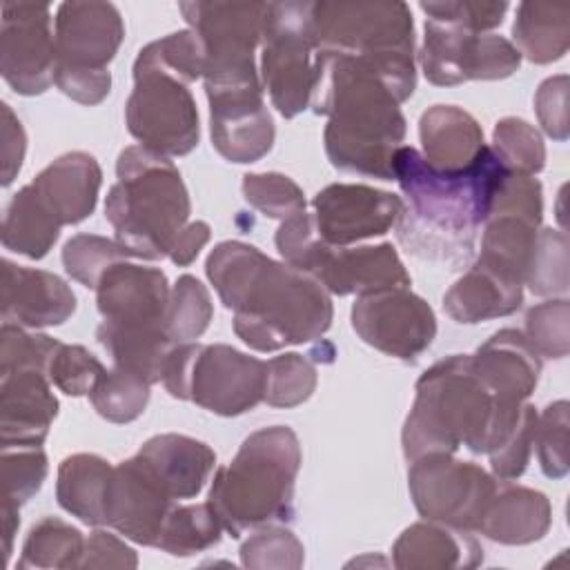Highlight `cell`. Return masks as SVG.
Masks as SVG:
<instances>
[{"label":"cell","instance_id":"1","mask_svg":"<svg viewBox=\"0 0 570 570\" xmlns=\"http://www.w3.org/2000/svg\"><path fill=\"white\" fill-rule=\"evenodd\" d=\"M414 87V56L316 51L309 105L327 116L323 140L330 163L343 171L392 180L394 154L405 138L399 105Z\"/></svg>","mask_w":570,"mask_h":570},{"label":"cell","instance_id":"2","mask_svg":"<svg viewBox=\"0 0 570 570\" xmlns=\"http://www.w3.org/2000/svg\"><path fill=\"white\" fill-rule=\"evenodd\" d=\"M223 305L234 309V332L256 352L323 336L332 325V298L307 272L272 261L240 240L218 243L205 263Z\"/></svg>","mask_w":570,"mask_h":570},{"label":"cell","instance_id":"3","mask_svg":"<svg viewBox=\"0 0 570 570\" xmlns=\"http://www.w3.org/2000/svg\"><path fill=\"white\" fill-rule=\"evenodd\" d=\"M394 180L405 200L396 220L399 243L414 256L461 265L472 258L476 232L485 223L492 198L508 169L485 145L461 171H439L414 149L394 154Z\"/></svg>","mask_w":570,"mask_h":570},{"label":"cell","instance_id":"4","mask_svg":"<svg viewBox=\"0 0 570 570\" xmlns=\"http://www.w3.org/2000/svg\"><path fill=\"white\" fill-rule=\"evenodd\" d=\"M523 403L499 401L476 376L470 354H452L416 383L401 443L407 461L423 454H454L465 445L474 454L492 452L514 428Z\"/></svg>","mask_w":570,"mask_h":570},{"label":"cell","instance_id":"5","mask_svg":"<svg viewBox=\"0 0 570 570\" xmlns=\"http://www.w3.org/2000/svg\"><path fill=\"white\" fill-rule=\"evenodd\" d=\"M118 180L105 203V216L134 258H163L187 225L191 205L178 167L142 145L125 147L116 163Z\"/></svg>","mask_w":570,"mask_h":570},{"label":"cell","instance_id":"6","mask_svg":"<svg viewBox=\"0 0 570 570\" xmlns=\"http://www.w3.org/2000/svg\"><path fill=\"white\" fill-rule=\"evenodd\" d=\"M298 468L301 445L292 428L272 425L249 434L209 488V505L223 530L240 537L249 528L292 519Z\"/></svg>","mask_w":570,"mask_h":570},{"label":"cell","instance_id":"7","mask_svg":"<svg viewBox=\"0 0 570 570\" xmlns=\"http://www.w3.org/2000/svg\"><path fill=\"white\" fill-rule=\"evenodd\" d=\"M267 363L229 345L178 343L163 372L165 390L220 414L238 416L254 410L265 396Z\"/></svg>","mask_w":570,"mask_h":570},{"label":"cell","instance_id":"8","mask_svg":"<svg viewBox=\"0 0 570 570\" xmlns=\"http://www.w3.org/2000/svg\"><path fill=\"white\" fill-rule=\"evenodd\" d=\"M314 2H267L263 24V85L281 116L294 118L309 107L314 80Z\"/></svg>","mask_w":570,"mask_h":570},{"label":"cell","instance_id":"9","mask_svg":"<svg viewBox=\"0 0 570 570\" xmlns=\"http://www.w3.org/2000/svg\"><path fill=\"white\" fill-rule=\"evenodd\" d=\"M312 29L316 51L414 56V24L405 2H314Z\"/></svg>","mask_w":570,"mask_h":570},{"label":"cell","instance_id":"10","mask_svg":"<svg viewBox=\"0 0 570 570\" xmlns=\"http://www.w3.org/2000/svg\"><path fill=\"white\" fill-rule=\"evenodd\" d=\"M183 18L205 47V85L258 80L254 49L263 38L267 2H180Z\"/></svg>","mask_w":570,"mask_h":570},{"label":"cell","instance_id":"11","mask_svg":"<svg viewBox=\"0 0 570 570\" xmlns=\"http://www.w3.org/2000/svg\"><path fill=\"white\" fill-rule=\"evenodd\" d=\"M129 134L163 156H185L198 145V109L187 82L134 67V91L125 105Z\"/></svg>","mask_w":570,"mask_h":570},{"label":"cell","instance_id":"12","mask_svg":"<svg viewBox=\"0 0 570 570\" xmlns=\"http://www.w3.org/2000/svg\"><path fill=\"white\" fill-rule=\"evenodd\" d=\"M407 485L421 517L461 530H476L497 492V481L481 465L434 452L412 461Z\"/></svg>","mask_w":570,"mask_h":570},{"label":"cell","instance_id":"13","mask_svg":"<svg viewBox=\"0 0 570 570\" xmlns=\"http://www.w3.org/2000/svg\"><path fill=\"white\" fill-rule=\"evenodd\" d=\"M425 78L439 87L468 80H501L521 65L519 49L503 36L474 33L445 20H425L419 53Z\"/></svg>","mask_w":570,"mask_h":570},{"label":"cell","instance_id":"14","mask_svg":"<svg viewBox=\"0 0 570 570\" xmlns=\"http://www.w3.org/2000/svg\"><path fill=\"white\" fill-rule=\"evenodd\" d=\"M541 214V183L534 176L508 171L485 216L479 261L523 283L537 247Z\"/></svg>","mask_w":570,"mask_h":570},{"label":"cell","instance_id":"15","mask_svg":"<svg viewBox=\"0 0 570 570\" xmlns=\"http://www.w3.org/2000/svg\"><path fill=\"white\" fill-rule=\"evenodd\" d=\"M352 327L367 345L401 361H416L436 336L432 307L407 287L358 296Z\"/></svg>","mask_w":570,"mask_h":570},{"label":"cell","instance_id":"16","mask_svg":"<svg viewBox=\"0 0 570 570\" xmlns=\"http://www.w3.org/2000/svg\"><path fill=\"white\" fill-rule=\"evenodd\" d=\"M0 71L22 96H38L56 78L51 9L38 2H4L0 18Z\"/></svg>","mask_w":570,"mask_h":570},{"label":"cell","instance_id":"17","mask_svg":"<svg viewBox=\"0 0 570 570\" xmlns=\"http://www.w3.org/2000/svg\"><path fill=\"white\" fill-rule=\"evenodd\" d=\"M216 151L232 163H254L274 145V120L263 102V82L205 85Z\"/></svg>","mask_w":570,"mask_h":570},{"label":"cell","instance_id":"18","mask_svg":"<svg viewBox=\"0 0 570 570\" xmlns=\"http://www.w3.org/2000/svg\"><path fill=\"white\" fill-rule=\"evenodd\" d=\"M56 73H107L125 24L111 2H62L56 13Z\"/></svg>","mask_w":570,"mask_h":570},{"label":"cell","instance_id":"19","mask_svg":"<svg viewBox=\"0 0 570 570\" xmlns=\"http://www.w3.org/2000/svg\"><path fill=\"white\" fill-rule=\"evenodd\" d=\"M314 223L321 238L332 247L383 236L396 225L403 212V200L370 185L334 183L323 187L314 200Z\"/></svg>","mask_w":570,"mask_h":570},{"label":"cell","instance_id":"20","mask_svg":"<svg viewBox=\"0 0 570 570\" xmlns=\"http://www.w3.org/2000/svg\"><path fill=\"white\" fill-rule=\"evenodd\" d=\"M174 505L176 501L163 490L138 454L114 465L105 497L107 525L140 546L156 548Z\"/></svg>","mask_w":570,"mask_h":570},{"label":"cell","instance_id":"21","mask_svg":"<svg viewBox=\"0 0 570 570\" xmlns=\"http://www.w3.org/2000/svg\"><path fill=\"white\" fill-rule=\"evenodd\" d=\"M169 283L158 267L120 261L111 265L98 287L96 303L102 321L127 330H165Z\"/></svg>","mask_w":570,"mask_h":570},{"label":"cell","instance_id":"22","mask_svg":"<svg viewBox=\"0 0 570 570\" xmlns=\"http://www.w3.org/2000/svg\"><path fill=\"white\" fill-rule=\"evenodd\" d=\"M312 276L332 294H372L410 287V274L390 243L327 247Z\"/></svg>","mask_w":570,"mask_h":570},{"label":"cell","instance_id":"23","mask_svg":"<svg viewBox=\"0 0 570 570\" xmlns=\"http://www.w3.org/2000/svg\"><path fill=\"white\" fill-rule=\"evenodd\" d=\"M2 318L22 327L65 323L76 309L71 287L56 274L2 261Z\"/></svg>","mask_w":570,"mask_h":570},{"label":"cell","instance_id":"24","mask_svg":"<svg viewBox=\"0 0 570 570\" xmlns=\"http://www.w3.org/2000/svg\"><path fill=\"white\" fill-rule=\"evenodd\" d=\"M58 414L49 376L40 370L0 374V443L42 445Z\"/></svg>","mask_w":570,"mask_h":570},{"label":"cell","instance_id":"25","mask_svg":"<svg viewBox=\"0 0 570 570\" xmlns=\"http://www.w3.org/2000/svg\"><path fill=\"white\" fill-rule=\"evenodd\" d=\"M472 367L499 401L523 403L537 387L541 356L521 330L503 327L472 354Z\"/></svg>","mask_w":570,"mask_h":570},{"label":"cell","instance_id":"26","mask_svg":"<svg viewBox=\"0 0 570 570\" xmlns=\"http://www.w3.org/2000/svg\"><path fill=\"white\" fill-rule=\"evenodd\" d=\"M102 171L87 151H69L49 163L29 185L60 225L85 220L98 200Z\"/></svg>","mask_w":570,"mask_h":570},{"label":"cell","instance_id":"27","mask_svg":"<svg viewBox=\"0 0 570 570\" xmlns=\"http://www.w3.org/2000/svg\"><path fill=\"white\" fill-rule=\"evenodd\" d=\"M138 456L174 501L196 497L216 463V454L207 443L174 432L145 441Z\"/></svg>","mask_w":570,"mask_h":570},{"label":"cell","instance_id":"28","mask_svg":"<svg viewBox=\"0 0 570 570\" xmlns=\"http://www.w3.org/2000/svg\"><path fill=\"white\" fill-rule=\"evenodd\" d=\"M392 557L394 566L401 570H448L479 566L483 550L470 530L428 519L401 532Z\"/></svg>","mask_w":570,"mask_h":570},{"label":"cell","instance_id":"29","mask_svg":"<svg viewBox=\"0 0 570 570\" xmlns=\"http://www.w3.org/2000/svg\"><path fill=\"white\" fill-rule=\"evenodd\" d=\"M523 301V283L497 267L481 263L472 267L445 292L443 309L456 323H479L510 316Z\"/></svg>","mask_w":570,"mask_h":570},{"label":"cell","instance_id":"30","mask_svg":"<svg viewBox=\"0 0 570 570\" xmlns=\"http://www.w3.org/2000/svg\"><path fill=\"white\" fill-rule=\"evenodd\" d=\"M423 158L439 171H461L485 149L481 125L454 105H434L419 120Z\"/></svg>","mask_w":570,"mask_h":570},{"label":"cell","instance_id":"31","mask_svg":"<svg viewBox=\"0 0 570 570\" xmlns=\"http://www.w3.org/2000/svg\"><path fill=\"white\" fill-rule=\"evenodd\" d=\"M552 523V508L543 492L505 485L497 488L488 508L483 510L476 532L505 546H525L539 541Z\"/></svg>","mask_w":570,"mask_h":570},{"label":"cell","instance_id":"32","mask_svg":"<svg viewBox=\"0 0 570 570\" xmlns=\"http://www.w3.org/2000/svg\"><path fill=\"white\" fill-rule=\"evenodd\" d=\"M111 465L98 454H71L58 468L56 497L58 503L87 525H102L105 497L111 476Z\"/></svg>","mask_w":570,"mask_h":570},{"label":"cell","instance_id":"33","mask_svg":"<svg viewBox=\"0 0 570 570\" xmlns=\"http://www.w3.org/2000/svg\"><path fill=\"white\" fill-rule=\"evenodd\" d=\"M96 338L109 354L114 367L127 370L145 379L149 385L163 381L165 363L178 345L165 330H127L105 321L98 325Z\"/></svg>","mask_w":570,"mask_h":570},{"label":"cell","instance_id":"34","mask_svg":"<svg viewBox=\"0 0 570 570\" xmlns=\"http://www.w3.org/2000/svg\"><path fill=\"white\" fill-rule=\"evenodd\" d=\"M514 47L530 62L548 65L568 51L570 7L550 2H521L512 24Z\"/></svg>","mask_w":570,"mask_h":570},{"label":"cell","instance_id":"35","mask_svg":"<svg viewBox=\"0 0 570 570\" xmlns=\"http://www.w3.org/2000/svg\"><path fill=\"white\" fill-rule=\"evenodd\" d=\"M58 218L47 209L31 185L13 194L2 218V245L27 258H42L60 234Z\"/></svg>","mask_w":570,"mask_h":570},{"label":"cell","instance_id":"36","mask_svg":"<svg viewBox=\"0 0 570 570\" xmlns=\"http://www.w3.org/2000/svg\"><path fill=\"white\" fill-rule=\"evenodd\" d=\"M85 539L58 517L40 519L27 534L18 568H80Z\"/></svg>","mask_w":570,"mask_h":570},{"label":"cell","instance_id":"37","mask_svg":"<svg viewBox=\"0 0 570 570\" xmlns=\"http://www.w3.org/2000/svg\"><path fill=\"white\" fill-rule=\"evenodd\" d=\"M220 532L223 523L209 501L174 505L165 519L156 548L176 557H189L216 546Z\"/></svg>","mask_w":570,"mask_h":570},{"label":"cell","instance_id":"38","mask_svg":"<svg viewBox=\"0 0 570 570\" xmlns=\"http://www.w3.org/2000/svg\"><path fill=\"white\" fill-rule=\"evenodd\" d=\"M134 67L156 69L189 85L205 71V47L194 29L174 31L142 47Z\"/></svg>","mask_w":570,"mask_h":570},{"label":"cell","instance_id":"39","mask_svg":"<svg viewBox=\"0 0 570 570\" xmlns=\"http://www.w3.org/2000/svg\"><path fill=\"white\" fill-rule=\"evenodd\" d=\"M214 316V305L207 287L191 274H183L169 294L165 312V332L174 343H191Z\"/></svg>","mask_w":570,"mask_h":570},{"label":"cell","instance_id":"40","mask_svg":"<svg viewBox=\"0 0 570 570\" xmlns=\"http://www.w3.org/2000/svg\"><path fill=\"white\" fill-rule=\"evenodd\" d=\"M89 399L102 419L111 423H129L145 412L149 383L127 370L111 367L100 374Z\"/></svg>","mask_w":570,"mask_h":570},{"label":"cell","instance_id":"41","mask_svg":"<svg viewBox=\"0 0 570 570\" xmlns=\"http://www.w3.org/2000/svg\"><path fill=\"white\" fill-rule=\"evenodd\" d=\"M492 151L512 174L534 176L546 165V147L541 134L523 118H501L494 125Z\"/></svg>","mask_w":570,"mask_h":570},{"label":"cell","instance_id":"42","mask_svg":"<svg viewBox=\"0 0 570 570\" xmlns=\"http://www.w3.org/2000/svg\"><path fill=\"white\" fill-rule=\"evenodd\" d=\"M134 258L131 252L120 245L118 240H109L105 236H96V234H76L71 236L65 247H62V265L65 272L82 283L85 287L96 289L102 274L120 263Z\"/></svg>","mask_w":570,"mask_h":570},{"label":"cell","instance_id":"43","mask_svg":"<svg viewBox=\"0 0 570 570\" xmlns=\"http://www.w3.org/2000/svg\"><path fill=\"white\" fill-rule=\"evenodd\" d=\"M314 363L296 352H287L267 361V383L263 401L274 407H294L316 390Z\"/></svg>","mask_w":570,"mask_h":570},{"label":"cell","instance_id":"44","mask_svg":"<svg viewBox=\"0 0 570 570\" xmlns=\"http://www.w3.org/2000/svg\"><path fill=\"white\" fill-rule=\"evenodd\" d=\"M2 501L27 503L47 479V454L42 445H0Z\"/></svg>","mask_w":570,"mask_h":570},{"label":"cell","instance_id":"45","mask_svg":"<svg viewBox=\"0 0 570 570\" xmlns=\"http://www.w3.org/2000/svg\"><path fill=\"white\" fill-rule=\"evenodd\" d=\"M523 285L537 296L566 294L568 289V238L557 229H539L537 247Z\"/></svg>","mask_w":570,"mask_h":570},{"label":"cell","instance_id":"46","mask_svg":"<svg viewBox=\"0 0 570 570\" xmlns=\"http://www.w3.org/2000/svg\"><path fill=\"white\" fill-rule=\"evenodd\" d=\"M243 196L254 209H258L267 218L285 220L298 212H305L303 189L289 176L278 171L245 174Z\"/></svg>","mask_w":570,"mask_h":570},{"label":"cell","instance_id":"47","mask_svg":"<svg viewBox=\"0 0 570 570\" xmlns=\"http://www.w3.org/2000/svg\"><path fill=\"white\" fill-rule=\"evenodd\" d=\"M58 347L60 341L47 334L27 332L22 325L4 321L0 330V374L13 370H40L47 374Z\"/></svg>","mask_w":570,"mask_h":570},{"label":"cell","instance_id":"48","mask_svg":"<svg viewBox=\"0 0 570 570\" xmlns=\"http://www.w3.org/2000/svg\"><path fill=\"white\" fill-rule=\"evenodd\" d=\"M525 338L539 356L563 358L570 347V305L568 298L546 301L528 309Z\"/></svg>","mask_w":570,"mask_h":570},{"label":"cell","instance_id":"49","mask_svg":"<svg viewBox=\"0 0 570 570\" xmlns=\"http://www.w3.org/2000/svg\"><path fill=\"white\" fill-rule=\"evenodd\" d=\"M305 559L303 543L296 534L281 525H265L256 530L240 546V563L245 568H301Z\"/></svg>","mask_w":570,"mask_h":570},{"label":"cell","instance_id":"50","mask_svg":"<svg viewBox=\"0 0 570 570\" xmlns=\"http://www.w3.org/2000/svg\"><path fill=\"white\" fill-rule=\"evenodd\" d=\"M276 249L285 258L287 265L312 274L318 265L321 256L330 247L314 223V216L307 212H298L281 223L276 229Z\"/></svg>","mask_w":570,"mask_h":570},{"label":"cell","instance_id":"51","mask_svg":"<svg viewBox=\"0 0 570 570\" xmlns=\"http://www.w3.org/2000/svg\"><path fill=\"white\" fill-rule=\"evenodd\" d=\"M534 445L543 474L563 479L568 474V401H554L537 416Z\"/></svg>","mask_w":570,"mask_h":570},{"label":"cell","instance_id":"52","mask_svg":"<svg viewBox=\"0 0 570 570\" xmlns=\"http://www.w3.org/2000/svg\"><path fill=\"white\" fill-rule=\"evenodd\" d=\"M107 367L82 345L60 343L51 363L49 381L69 396L89 394Z\"/></svg>","mask_w":570,"mask_h":570},{"label":"cell","instance_id":"53","mask_svg":"<svg viewBox=\"0 0 570 570\" xmlns=\"http://www.w3.org/2000/svg\"><path fill=\"white\" fill-rule=\"evenodd\" d=\"M537 416L539 414L534 412V407L530 403H525L512 432L492 452H488L490 468L497 479L512 481L525 472L530 454H532V445H534Z\"/></svg>","mask_w":570,"mask_h":570},{"label":"cell","instance_id":"54","mask_svg":"<svg viewBox=\"0 0 570 570\" xmlns=\"http://www.w3.org/2000/svg\"><path fill=\"white\" fill-rule=\"evenodd\" d=\"M421 9L432 20H445L463 29H470L474 33H485L503 22L508 2L445 0V2H421Z\"/></svg>","mask_w":570,"mask_h":570},{"label":"cell","instance_id":"55","mask_svg":"<svg viewBox=\"0 0 570 570\" xmlns=\"http://www.w3.org/2000/svg\"><path fill=\"white\" fill-rule=\"evenodd\" d=\"M537 118L548 136L554 140L568 138V76H552L543 80L534 96Z\"/></svg>","mask_w":570,"mask_h":570},{"label":"cell","instance_id":"56","mask_svg":"<svg viewBox=\"0 0 570 570\" xmlns=\"http://www.w3.org/2000/svg\"><path fill=\"white\" fill-rule=\"evenodd\" d=\"M136 552L125 546L118 537L94 530L85 541V552L80 559V568H136Z\"/></svg>","mask_w":570,"mask_h":570},{"label":"cell","instance_id":"57","mask_svg":"<svg viewBox=\"0 0 570 570\" xmlns=\"http://www.w3.org/2000/svg\"><path fill=\"white\" fill-rule=\"evenodd\" d=\"M2 111V125H0V136H2V185H11L16 174L22 167L24 151H27V136L22 129V122L18 116L11 111L7 102L0 105Z\"/></svg>","mask_w":570,"mask_h":570},{"label":"cell","instance_id":"58","mask_svg":"<svg viewBox=\"0 0 570 570\" xmlns=\"http://www.w3.org/2000/svg\"><path fill=\"white\" fill-rule=\"evenodd\" d=\"M209 236H212V229H209V225L205 220L187 223L180 229V234L176 236V240H174V245L169 249L171 263H176L178 267L189 265L198 256V252L207 245Z\"/></svg>","mask_w":570,"mask_h":570},{"label":"cell","instance_id":"59","mask_svg":"<svg viewBox=\"0 0 570 570\" xmlns=\"http://www.w3.org/2000/svg\"><path fill=\"white\" fill-rule=\"evenodd\" d=\"M18 505L2 501V530H4V557H11V546H13V534L20 525V514Z\"/></svg>","mask_w":570,"mask_h":570}]
</instances>
